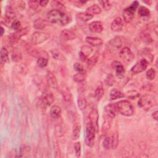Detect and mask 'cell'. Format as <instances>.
Instances as JSON below:
<instances>
[{"instance_id":"cell-17","label":"cell","mask_w":158,"mask_h":158,"mask_svg":"<svg viewBox=\"0 0 158 158\" xmlns=\"http://www.w3.org/2000/svg\"><path fill=\"white\" fill-rule=\"evenodd\" d=\"M104 112L105 114L113 118L118 113L115 103H110L106 105L104 107Z\"/></svg>"},{"instance_id":"cell-54","label":"cell","mask_w":158,"mask_h":158,"mask_svg":"<svg viewBox=\"0 0 158 158\" xmlns=\"http://www.w3.org/2000/svg\"><path fill=\"white\" fill-rule=\"evenodd\" d=\"M4 32V28H3L2 26H1V36H2L3 35Z\"/></svg>"},{"instance_id":"cell-37","label":"cell","mask_w":158,"mask_h":158,"mask_svg":"<svg viewBox=\"0 0 158 158\" xmlns=\"http://www.w3.org/2000/svg\"><path fill=\"white\" fill-rule=\"evenodd\" d=\"M80 52H81L83 54H84L85 56H86L88 58V56H90L93 53V49L91 46H89L87 45H84L81 48V50Z\"/></svg>"},{"instance_id":"cell-20","label":"cell","mask_w":158,"mask_h":158,"mask_svg":"<svg viewBox=\"0 0 158 158\" xmlns=\"http://www.w3.org/2000/svg\"><path fill=\"white\" fill-rule=\"evenodd\" d=\"M28 50L30 54L34 57H36L38 59L40 57H45L48 59V53L43 50L37 48H30Z\"/></svg>"},{"instance_id":"cell-6","label":"cell","mask_w":158,"mask_h":158,"mask_svg":"<svg viewBox=\"0 0 158 158\" xmlns=\"http://www.w3.org/2000/svg\"><path fill=\"white\" fill-rule=\"evenodd\" d=\"M96 132L94 126L89 121L86 125V144L89 147H93L94 144L95 133Z\"/></svg>"},{"instance_id":"cell-22","label":"cell","mask_w":158,"mask_h":158,"mask_svg":"<svg viewBox=\"0 0 158 158\" xmlns=\"http://www.w3.org/2000/svg\"><path fill=\"white\" fill-rule=\"evenodd\" d=\"M112 118L107 115L106 114H105L104 116V122L102 123V131L103 134H106L107 132V131L110 129L112 125Z\"/></svg>"},{"instance_id":"cell-31","label":"cell","mask_w":158,"mask_h":158,"mask_svg":"<svg viewBox=\"0 0 158 158\" xmlns=\"http://www.w3.org/2000/svg\"><path fill=\"white\" fill-rule=\"evenodd\" d=\"M104 93V88L102 87V85L101 84L99 85L97 88L95 89L94 91V98L97 101H100Z\"/></svg>"},{"instance_id":"cell-10","label":"cell","mask_w":158,"mask_h":158,"mask_svg":"<svg viewBox=\"0 0 158 158\" xmlns=\"http://www.w3.org/2000/svg\"><path fill=\"white\" fill-rule=\"evenodd\" d=\"M148 64H149L148 61L146 59L143 58L139 60H138L131 67V72L134 74H138V73H141L146 69L148 65Z\"/></svg>"},{"instance_id":"cell-11","label":"cell","mask_w":158,"mask_h":158,"mask_svg":"<svg viewBox=\"0 0 158 158\" xmlns=\"http://www.w3.org/2000/svg\"><path fill=\"white\" fill-rule=\"evenodd\" d=\"M122 46V41L120 37L116 36L110 40L107 44V48L110 52H114L121 48Z\"/></svg>"},{"instance_id":"cell-7","label":"cell","mask_w":158,"mask_h":158,"mask_svg":"<svg viewBox=\"0 0 158 158\" xmlns=\"http://www.w3.org/2000/svg\"><path fill=\"white\" fill-rule=\"evenodd\" d=\"M50 37V35L46 32L35 31L31 36V43L33 45L40 44L48 40Z\"/></svg>"},{"instance_id":"cell-32","label":"cell","mask_w":158,"mask_h":158,"mask_svg":"<svg viewBox=\"0 0 158 158\" xmlns=\"http://www.w3.org/2000/svg\"><path fill=\"white\" fill-rule=\"evenodd\" d=\"M140 38L141 41L145 43H151V42H152V38L150 33L146 30L143 31L141 33Z\"/></svg>"},{"instance_id":"cell-30","label":"cell","mask_w":158,"mask_h":158,"mask_svg":"<svg viewBox=\"0 0 158 158\" xmlns=\"http://www.w3.org/2000/svg\"><path fill=\"white\" fill-rule=\"evenodd\" d=\"M86 77V74L85 71L82 72H77L73 77V80L77 83H82L83 82Z\"/></svg>"},{"instance_id":"cell-24","label":"cell","mask_w":158,"mask_h":158,"mask_svg":"<svg viewBox=\"0 0 158 158\" xmlns=\"http://www.w3.org/2000/svg\"><path fill=\"white\" fill-rule=\"evenodd\" d=\"M62 114V110L61 108L57 106V105H53L51 106L50 109V115L52 118L56 119L60 117Z\"/></svg>"},{"instance_id":"cell-44","label":"cell","mask_w":158,"mask_h":158,"mask_svg":"<svg viewBox=\"0 0 158 158\" xmlns=\"http://www.w3.org/2000/svg\"><path fill=\"white\" fill-rule=\"evenodd\" d=\"M51 6L54 7V9H57L60 10H62V9L64 8V4L57 1H52L51 2Z\"/></svg>"},{"instance_id":"cell-41","label":"cell","mask_w":158,"mask_h":158,"mask_svg":"<svg viewBox=\"0 0 158 158\" xmlns=\"http://www.w3.org/2000/svg\"><path fill=\"white\" fill-rule=\"evenodd\" d=\"M36 63L40 67H45L48 64V59L45 57H40L38 59Z\"/></svg>"},{"instance_id":"cell-48","label":"cell","mask_w":158,"mask_h":158,"mask_svg":"<svg viewBox=\"0 0 158 158\" xmlns=\"http://www.w3.org/2000/svg\"><path fill=\"white\" fill-rule=\"evenodd\" d=\"M28 5L30 8H31V9L35 10L38 9V6H40L39 4V1H30L28 2Z\"/></svg>"},{"instance_id":"cell-55","label":"cell","mask_w":158,"mask_h":158,"mask_svg":"<svg viewBox=\"0 0 158 158\" xmlns=\"http://www.w3.org/2000/svg\"><path fill=\"white\" fill-rule=\"evenodd\" d=\"M144 3H146L148 4H150L151 3V1H144Z\"/></svg>"},{"instance_id":"cell-26","label":"cell","mask_w":158,"mask_h":158,"mask_svg":"<svg viewBox=\"0 0 158 158\" xmlns=\"http://www.w3.org/2000/svg\"><path fill=\"white\" fill-rule=\"evenodd\" d=\"M51 54L52 58L56 60L64 61L65 60V57L64 54L57 49H54L51 51Z\"/></svg>"},{"instance_id":"cell-51","label":"cell","mask_w":158,"mask_h":158,"mask_svg":"<svg viewBox=\"0 0 158 158\" xmlns=\"http://www.w3.org/2000/svg\"><path fill=\"white\" fill-rule=\"evenodd\" d=\"M79 57H80V59L81 62H86V60H88V57L86 56H85L84 54H83L81 52H79Z\"/></svg>"},{"instance_id":"cell-42","label":"cell","mask_w":158,"mask_h":158,"mask_svg":"<svg viewBox=\"0 0 158 158\" xmlns=\"http://www.w3.org/2000/svg\"><path fill=\"white\" fill-rule=\"evenodd\" d=\"M146 78L149 80H153L156 77V71L154 69L151 68L149 69L146 73Z\"/></svg>"},{"instance_id":"cell-47","label":"cell","mask_w":158,"mask_h":158,"mask_svg":"<svg viewBox=\"0 0 158 158\" xmlns=\"http://www.w3.org/2000/svg\"><path fill=\"white\" fill-rule=\"evenodd\" d=\"M20 26H21L20 22L19 20H17V19L14 20L13 22L11 24V28L13 30H15V31H17V30H20Z\"/></svg>"},{"instance_id":"cell-46","label":"cell","mask_w":158,"mask_h":158,"mask_svg":"<svg viewBox=\"0 0 158 158\" xmlns=\"http://www.w3.org/2000/svg\"><path fill=\"white\" fill-rule=\"evenodd\" d=\"M110 138L109 136H107L104 138L102 143V146L104 149L108 150L110 148Z\"/></svg>"},{"instance_id":"cell-3","label":"cell","mask_w":158,"mask_h":158,"mask_svg":"<svg viewBox=\"0 0 158 158\" xmlns=\"http://www.w3.org/2000/svg\"><path fill=\"white\" fill-rule=\"evenodd\" d=\"M139 2L137 1H133L129 7L124 9L123 11V18L126 23L130 22L133 19L135 12L138 7Z\"/></svg>"},{"instance_id":"cell-39","label":"cell","mask_w":158,"mask_h":158,"mask_svg":"<svg viewBox=\"0 0 158 158\" xmlns=\"http://www.w3.org/2000/svg\"><path fill=\"white\" fill-rule=\"evenodd\" d=\"M138 13L140 17H148L150 14V11L147 7L144 6H140L138 9Z\"/></svg>"},{"instance_id":"cell-21","label":"cell","mask_w":158,"mask_h":158,"mask_svg":"<svg viewBox=\"0 0 158 158\" xmlns=\"http://www.w3.org/2000/svg\"><path fill=\"white\" fill-rule=\"evenodd\" d=\"M89 28L93 33H99L103 30L102 23L100 21H94L89 24Z\"/></svg>"},{"instance_id":"cell-18","label":"cell","mask_w":158,"mask_h":158,"mask_svg":"<svg viewBox=\"0 0 158 158\" xmlns=\"http://www.w3.org/2000/svg\"><path fill=\"white\" fill-rule=\"evenodd\" d=\"M123 20L119 17H117L115 19H114V20L110 24V28L114 31H121L123 28Z\"/></svg>"},{"instance_id":"cell-49","label":"cell","mask_w":158,"mask_h":158,"mask_svg":"<svg viewBox=\"0 0 158 158\" xmlns=\"http://www.w3.org/2000/svg\"><path fill=\"white\" fill-rule=\"evenodd\" d=\"M73 69L75 71H77V72H85L83 66L79 62H75L73 64Z\"/></svg>"},{"instance_id":"cell-23","label":"cell","mask_w":158,"mask_h":158,"mask_svg":"<svg viewBox=\"0 0 158 158\" xmlns=\"http://www.w3.org/2000/svg\"><path fill=\"white\" fill-rule=\"evenodd\" d=\"M85 41L88 44H89L91 46H94V47L101 46L103 43L102 40L100 38H97V37L87 36L85 38Z\"/></svg>"},{"instance_id":"cell-29","label":"cell","mask_w":158,"mask_h":158,"mask_svg":"<svg viewBox=\"0 0 158 158\" xmlns=\"http://www.w3.org/2000/svg\"><path fill=\"white\" fill-rule=\"evenodd\" d=\"M86 12L91 14V15H96L99 14L101 12V7L97 4H93L86 9Z\"/></svg>"},{"instance_id":"cell-36","label":"cell","mask_w":158,"mask_h":158,"mask_svg":"<svg viewBox=\"0 0 158 158\" xmlns=\"http://www.w3.org/2000/svg\"><path fill=\"white\" fill-rule=\"evenodd\" d=\"M98 59V53L96 52L94 55H93L92 57L90 58H88V60H86V63L87 64V66L88 68H92L97 62Z\"/></svg>"},{"instance_id":"cell-19","label":"cell","mask_w":158,"mask_h":158,"mask_svg":"<svg viewBox=\"0 0 158 158\" xmlns=\"http://www.w3.org/2000/svg\"><path fill=\"white\" fill-rule=\"evenodd\" d=\"M60 38L64 41H70L76 38V35L70 30L64 29L60 33Z\"/></svg>"},{"instance_id":"cell-27","label":"cell","mask_w":158,"mask_h":158,"mask_svg":"<svg viewBox=\"0 0 158 158\" xmlns=\"http://www.w3.org/2000/svg\"><path fill=\"white\" fill-rule=\"evenodd\" d=\"M109 97H110V100H115L117 99L123 98L124 94L118 89H117L116 88H114L110 91Z\"/></svg>"},{"instance_id":"cell-40","label":"cell","mask_w":158,"mask_h":158,"mask_svg":"<svg viewBox=\"0 0 158 158\" xmlns=\"http://www.w3.org/2000/svg\"><path fill=\"white\" fill-rule=\"evenodd\" d=\"M115 81V78H114V75L111 73L108 74L106 76V77L105 78V80H104L106 85L107 86H112L114 84Z\"/></svg>"},{"instance_id":"cell-25","label":"cell","mask_w":158,"mask_h":158,"mask_svg":"<svg viewBox=\"0 0 158 158\" xmlns=\"http://www.w3.org/2000/svg\"><path fill=\"white\" fill-rule=\"evenodd\" d=\"M81 131V125L78 123H75L73 126L72 133V138L73 140H76L79 138L80 135Z\"/></svg>"},{"instance_id":"cell-12","label":"cell","mask_w":158,"mask_h":158,"mask_svg":"<svg viewBox=\"0 0 158 158\" xmlns=\"http://www.w3.org/2000/svg\"><path fill=\"white\" fill-rule=\"evenodd\" d=\"M15 17L16 14L12 7L11 6H6L5 10V23L7 24L10 23L11 25L13 21L15 20Z\"/></svg>"},{"instance_id":"cell-4","label":"cell","mask_w":158,"mask_h":158,"mask_svg":"<svg viewBox=\"0 0 158 158\" xmlns=\"http://www.w3.org/2000/svg\"><path fill=\"white\" fill-rule=\"evenodd\" d=\"M155 103L154 96L151 94H146L140 98L138 101V104L139 107L143 108L145 110H149L152 107Z\"/></svg>"},{"instance_id":"cell-50","label":"cell","mask_w":158,"mask_h":158,"mask_svg":"<svg viewBox=\"0 0 158 158\" xmlns=\"http://www.w3.org/2000/svg\"><path fill=\"white\" fill-rule=\"evenodd\" d=\"M12 59L14 61H15V62H18V61L22 59L21 53L17 52H15V54H12Z\"/></svg>"},{"instance_id":"cell-34","label":"cell","mask_w":158,"mask_h":158,"mask_svg":"<svg viewBox=\"0 0 158 158\" xmlns=\"http://www.w3.org/2000/svg\"><path fill=\"white\" fill-rule=\"evenodd\" d=\"M118 144V133L117 131H115L112 135L110 139V146L113 149H115L117 148Z\"/></svg>"},{"instance_id":"cell-1","label":"cell","mask_w":158,"mask_h":158,"mask_svg":"<svg viewBox=\"0 0 158 158\" xmlns=\"http://www.w3.org/2000/svg\"><path fill=\"white\" fill-rule=\"evenodd\" d=\"M48 20L60 26H65L70 22L69 16L63 10L53 9L47 14Z\"/></svg>"},{"instance_id":"cell-16","label":"cell","mask_w":158,"mask_h":158,"mask_svg":"<svg viewBox=\"0 0 158 158\" xmlns=\"http://www.w3.org/2000/svg\"><path fill=\"white\" fill-rule=\"evenodd\" d=\"M46 81L48 86L54 89H57L58 88V83L56 76L51 72H48L46 74Z\"/></svg>"},{"instance_id":"cell-33","label":"cell","mask_w":158,"mask_h":158,"mask_svg":"<svg viewBox=\"0 0 158 158\" xmlns=\"http://www.w3.org/2000/svg\"><path fill=\"white\" fill-rule=\"evenodd\" d=\"M93 17V15H91L87 12H80L77 14V18L83 22H87L92 19Z\"/></svg>"},{"instance_id":"cell-2","label":"cell","mask_w":158,"mask_h":158,"mask_svg":"<svg viewBox=\"0 0 158 158\" xmlns=\"http://www.w3.org/2000/svg\"><path fill=\"white\" fill-rule=\"evenodd\" d=\"M115 105L118 113L127 117H130L133 115L135 109L130 101L127 100H121L115 102Z\"/></svg>"},{"instance_id":"cell-53","label":"cell","mask_w":158,"mask_h":158,"mask_svg":"<svg viewBox=\"0 0 158 158\" xmlns=\"http://www.w3.org/2000/svg\"><path fill=\"white\" fill-rule=\"evenodd\" d=\"M157 110L154 111L152 114V117H153V118L156 120H157V117H158V114H157Z\"/></svg>"},{"instance_id":"cell-35","label":"cell","mask_w":158,"mask_h":158,"mask_svg":"<svg viewBox=\"0 0 158 158\" xmlns=\"http://www.w3.org/2000/svg\"><path fill=\"white\" fill-rule=\"evenodd\" d=\"M45 22L41 18L36 19L33 22V27L37 30H43L45 28Z\"/></svg>"},{"instance_id":"cell-43","label":"cell","mask_w":158,"mask_h":158,"mask_svg":"<svg viewBox=\"0 0 158 158\" xmlns=\"http://www.w3.org/2000/svg\"><path fill=\"white\" fill-rule=\"evenodd\" d=\"M99 2L105 10H109L112 7V4L109 1H99Z\"/></svg>"},{"instance_id":"cell-38","label":"cell","mask_w":158,"mask_h":158,"mask_svg":"<svg viewBox=\"0 0 158 158\" xmlns=\"http://www.w3.org/2000/svg\"><path fill=\"white\" fill-rule=\"evenodd\" d=\"M77 103H78V106L81 110H83L86 108L87 102L85 98L82 96H80L78 99Z\"/></svg>"},{"instance_id":"cell-5","label":"cell","mask_w":158,"mask_h":158,"mask_svg":"<svg viewBox=\"0 0 158 158\" xmlns=\"http://www.w3.org/2000/svg\"><path fill=\"white\" fill-rule=\"evenodd\" d=\"M54 101V97L52 93L50 91H44L40 98V104L43 109H46L53 103Z\"/></svg>"},{"instance_id":"cell-52","label":"cell","mask_w":158,"mask_h":158,"mask_svg":"<svg viewBox=\"0 0 158 158\" xmlns=\"http://www.w3.org/2000/svg\"><path fill=\"white\" fill-rule=\"evenodd\" d=\"M48 2H49L48 1H39V4H40V6L45 7L48 4Z\"/></svg>"},{"instance_id":"cell-45","label":"cell","mask_w":158,"mask_h":158,"mask_svg":"<svg viewBox=\"0 0 158 158\" xmlns=\"http://www.w3.org/2000/svg\"><path fill=\"white\" fill-rule=\"evenodd\" d=\"M74 149H75V156L77 157H79L81 155V144L80 142H77L74 144Z\"/></svg>"},{"instance_id":"cell-8","label":"cell","mask_w":158,"mask_h":158,"mask_svg":"<svg viewBox=\"0 0 158 158\" xmlns=\"http://www.w3.org/2000/svg\"><path fill=\"white\" fill-rule=\"evenodd\" d=\"M119 56L122 60L126 64H130L135 58V55L128 47H124L120 49Z\"/></svg>"},{"instance_id":"cell-13","label":"cell","mask_w":158,"mask_h":158,"mask_svg":"<svg viewBox=\"0 0 158 158\" xmlns=\"http://www.w3.org/2000/svg\"><path fill=\"white\" fill-rule=\"evenodd\" d=\"M59 90L63 99L67 102H70L72 100V93L70 88L65 84H61Z\"/></svg>"},{"instance_id":"cell-9","label":"cell","mask_w":158,"mask_h":158,"mask_svg":"<svg viewBox=\"0 0 158 158\" xmlns=\"http://www.w3.org/2000/svg\"><path fill=\"white\" fill-rule=\"evenodd\" d=\"M29 31L28 28H20V30L15 31V32L10 34L9 36V43L12 44H15L17 43L19 40L23 36L26 35Z\"/></svg>"},{"instance_id":"cell-15","label":"cell","mask_w":158,"mask_h":158,"mask_svg":"<svg viewBox=\"0 0 158 158\" xmlns=\"http://www.w3.org/2000/svg\"><path fill=\"white\" fill-rule=\"evenodd\" d=\"M98 118L99 115L98 110L96 108H93L89 114V122L94 126L96 132L98 131Z\"/></svg>"},{"instance_id":"cell-14","label":"cell","mask_w":158,"mask_h":158,"mask_svg":"<svg viewBox=\"0 0 158 158\" xmlns=\"http://www.w3.org/2000/svg\"><path fill=\"white\" fill-rule=\"evenodd\" d=\"M111 67L115 69V75L117 77L121 78L125 73V69L122 63L117 60H114L111 63Z\"/></svg>"},{"instance_id":"cell-28","label":"cell","mask_w":158,"mask_h":158,"mask_svg":"<svg viewBox=\"0 0 158 158\" xmlns=\"http://www.w3.org/2000/svg\"><path fill=\"white\" fill-rule=\"evenodd\" d=\"M1 65H4L9 60V52L5 47H2L1 49Z\"/></svg>"}]
</instances>
